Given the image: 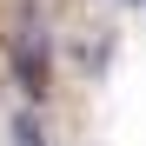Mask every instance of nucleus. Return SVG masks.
Listing matches in <instances>:
<instances>
[{"instance_id": "f257e3e1", "label": "nucleus", "mask_w": 146, "mask_h": 146, "mask_svg": "<svg viewBox=\"0 0 146 146\" xmlns=\"http://www.w3.org/2000/svg\"><path fill=\"white\" fill-rule=\"evenodd\" d=\"M126 7H139V0H126Z\"/></svg>"}]
</instances>
